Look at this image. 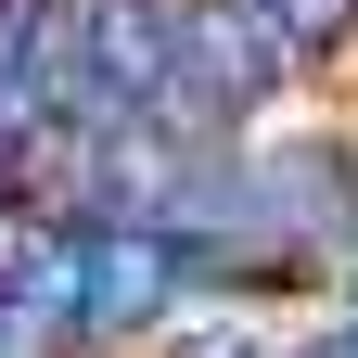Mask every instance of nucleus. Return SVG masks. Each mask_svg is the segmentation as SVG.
Here are the masks:
<instances>
[{"label": "nucleus", "mask_w": 358, "mask_h": 358, "mask_svg": "<svg viewBox=\"0 0 358 358\" xmlns=\"http://www.w3.org/2000/svg\"><path fill=\"white\" fill-rule=\"evenodd\" d=\"M333 345H358V294H345V333H333Z\"/></svg>", "instance_id": "423d86ee"}, {"label": "nucleus", "mask_w": 358, "mask_h": 358, "mask_svg": "<svg viewBox=\"0 0 358 358\" xmlns=\"http://www.w3.org/2000/svg\"><path fill=\"white\" fill-rule=\"evenodd\" d=\"M166 77H179L192 115H231V103H268L282 52L243 26V0H179V13H166Z\"/></svg>", "instance_id": "f03ea898"}, {"label": "nucleus", "mask_w": 358, "mask_h": 358, "mask_svg": "<svg viewBox=\"0 0 358 358\" xmlns=\"http://www.w3.org/2000/svg\"><path fill=\"white\" fill-rule=\"evenodd\" d=\"M77 320L90 333H141L179 307V243L166 231H128V217H77Z\"/></svg>", "instance_id": "f257e3e1"}, {"label": "nucleus", "mask_w": 358, "mask_h": 358, "mask_svg": "<svg viewBox=\"0 0 358 358\" xmlns=\"http://www.w3.org/2000/svg\"><path fill=\"white\" fill-rule=\"evenodd\" d=\"M307 358H358V345H307Z\"/></svg>", "instance_id": "0eeeda50"}, {"label": "nucleus", "mask_w": 358, "mask_h": 358, "mask_svg": "<svg viewBox=\"0 0 358 358\" xmlns=\"http://www.w3.org/2000/svg\"><path fill=\"white\" fill-rule=\"evenodd\" d=\"M243 26H256L268 52H282V64H320V52H345L358 0H243Z\"/></svg>", "instance_id": "20e7f679"}, {"label": "nucleus", "mask_w": 358, "mask_h": 358, "mask_svg": "<svg viewBox=\"0 0 358 358\" xmlns=\"http://www.w3.org/2000/svg\"><path fill=\"white\" fill-rule=\"evenodd\" d=\"M179 358H256L243 333H192V345H179Z\"/></svg>", "instance_id": "39448f33"}, {"label": "nucleus", "mask_w": 358, "mask_h": 358, "mask_svg": "<svg viewBox=\"0 0 358 358\" xmlns=\"http://www.w3.org/2000/svg\"><path fill=\"white\" fill-rule=\"evenodd\" d=\"M256 217H268V243H333V231H358L345 154H333V141H282L268 179H256Z\"/></svg>", "instance_id": "7ed1b4c3"}, {"label": "nucleus", "mask_w": 358, "mask_h": 358, "mask_svg": "<svg viewBox=\"0 0 358 358\" xmlns=\"http://www.w3.org/2000/svg\"><path fill=\"white\" fill-rule=\"evenodd\" d=\"M0 345H13V320H0Z\"/></svg>", "instance_id": "6e6552de"}]
</instances>
